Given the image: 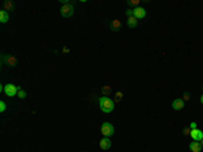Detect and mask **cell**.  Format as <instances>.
<instances>
[{
	"mask_svg": "<svg viewBox=\"0 0 203 152\" xmlns=\"http://www.w3.org/2000/svg\"><path fill=\"white\" fill-rule=\"evenodd\" d=\"M99 106L103 113H111L112 110L115 109V103L112 99H110L108 97H102L99 99Z\"/></svg>",
	"mask_w": 203,
	"mask_h": 152,
	"instance_id": "obj_1",
	"label": "cell"
},
{
	"mask_svg": "<svg viewBox=\"0 0 203 152\" xmlns=\"http://www.w3.org/2000/svg\"><path fill=\"white\" fill-rule=\"evenodd\" d=\"M75 12V7L72 3H68V4H62V7L60 8V14H61L64 18H71Z\"/></svg>",
	"mask_w": 203,
	"mask_h": 152,
	"instance_id": "obj_2",
	"label": "cell"
},
{
	"mask_svg": "<svg viewBox=\"0 0 203 152\" xmlns=\"http://www.w3.org/2000/svg\"><path fill=\"white\" fill-rule=\"evenodd\" d=\"M100 131H102V133H103L104 137H110V136L114 135L115 128H114V125H112V124H110V122H103V124H102Z\"/></svg>",
	"mask_w": 203,
	"mask_h": 152,
	"instance_id": "obj_3",
	"label": "cell"
},
{
	"mask_svg": "<svg viewBox=\"0 0 203 152\" xmlns=\"http://www.w3.org/2000/svg\"><path fill=\"white\" fill-rule=\"evenodd\" d=\"M1 60H3V64L7 65V67L14 68V67H17V65H18L17 57H14V56H11V55H3Z\"/></svg>",
	"mask_w": 203,
	"mask_h": 152,
	"instance_id": "obj_4",
	"label": "cell"
},
{
	"mask_svg": "<svg viewBox=\"0 0 203 152\" xmlns=\"http://www.w3.org/2000/svg\"><path fill=\"white\" fill-rule=\"evenodd\" d=\"M18 91H19V87H17V86L10 84V83L4 86V94L7 97H15V95H18Z\"/></svg>",
	"mask_w": 203,
	"mask_h": 152,
	"instance_id": "obj_5",
	"label": "cell"
},
{
	"mask_svg": "<svg viewBox=\"0 0 203 152\" xmlns=\"http://www.w3.org/2000/svg\"><path fill=\"white\" fill-rule=\"evenodd\" d=\"M190 136L192 137V140L194 141H202L203 140V132L200 131V129H191V133H190Z\"/></svg>",
	"mask_w": 203,
	"mask_h": 152,
	"instance_id": "obj_6",
	"label": "cell"
},
{
	"mask_svg": "<svg viewBox=\"0 0 203 152\" xmlns=\"http://www.w3.org/2000/svg\"><path fill=\"white\" fill-rule=\"evenodd\" d=\"M133 17L137 18V19H142V18L146 17V10L142 8V7H136L133 10Z\"/></svg>",
	"mask_w": 203,
	"mask_h": 152,
	"instance_id": "obj_7",
	"label": "cell"
},
{
	"mask_svg": "<svg viewBox=\"0 0 203 152\" xmlns=\"http://www.w3.org/2000/svg\"><path fill=\"white\" fill-rule=\"evenodd\" d=\"M100 148L103 149V151H107L111 148V140L108 139V137H103V139L100 140Z\"/></svg>",
	"mask_w": 203,
	"mask_h": 152,
	"instance_id": "obj_8",
	"label": "cell"
},
{
	"mask_svg": "<svg viewBox=\"0 0 203 152\" xmlns=\"http://www.w3.org/2000/svg\"><path fill=\"white\" fill-rule=\"evenodd\" d=\"M172 109L175 110H182L184 109V101H183L182 98H178V99H175L172 102Z\"/></svg>",
	"mask_w": 203,
	"mask_h": 152,
	"instance_id": "obj_9",
	"label": "cell"
},
{
	"mask_svg": "<svg viewBox=\"0 0 203 152\" xmlns=\"http://www.w3.org/2000/svg\"><path fill=\"white\" fill-rule=\"evenodd\" d=\"M190 149L192 152H200L202 151V144H200V141H192L190 144Z\"/></svg>",
	"mask_w": 203,
	"mask_h": 152,
	"instance_id": "obj_10",
	"label": "cell"
},
{
	"mask_svg": "<svg viewBox=\"0 0 203 152\" xmlns=\"http://www.w3.org/2000/svg\"><path fill=\"white\" fill-rule=\"evenodd\" d=\"M8 21H10L8 12H7L6 10H1V11H0V22H1V23H7Z\"/></svg>",
	"mask_w": 203,
	"mask_h": 152,
	"instance_id": "obj_11",
	"label": "cell"
},
{
	"mask_svg": "<svg viewBox=\"0 0 203 152\" xmlns=\"http://www.w3.org/2000/svg\"><path fill=\"white\" fill-rule=\"evenodd\" d=\"M137 25H138V19H137V18H134V17L127 18V26L130 27V29H134Z\"/></svg>",
	"mask_w": 203,
	"mask_h": 152,
	"instance_id": "obj_12",
	"label": "cell"
},
{
	"mask_svg": "<svg viewBox=\"0 0 203 152\" xmlns=\"http://www.w3.org/2000/svg\"><path fill=\"white\" fill-rule=\"evenodd\" d=\"M3 7H4V10L6 11H7V12H8V11H12L14 10V3L12 1H4V3H3Z\"/></svg>",
	"mask_w": 203,
	"mask_h": 152,
	"instance_id": "obj_13",
	"label": "cell"
},
{
	"mask_svg": "<svg viewBox=\"0 0 203 152\" xmlns=\"http://www.w3.org/2000/svg\"><path fill=\"white\" fill-rule=\"evenodd\" d=\"M120 29V22L116 19V21H112L111 22V30L112 31H118Z\"/></svg>",
	"mask_w": 203,
	"mask_h": 152,
	"instance_id": "obj_14",
	"label": "cell"
},
{
	"mask_svg": "<svg viewBox=\"0 0 203 152\" xmlns=\"http://www.w3.org/2000/svg\"><path fill=\"white\" fill-rule=\"evenodd\" d=\"M26 97H27L26 91H25V90H22L21 87H19V91H18V98H19V99H25Z\"/></svg>",
	"mask_w": 203,
	"mask_h": 152,
	"instance_id": "obj_15",
	"label": "cell"
},
{
	"mask_svg": "<svg viewBox=\"0 0 203 152\" xmlns=\"http://www.w3.org/2000/svg\"><path fill=\"white\" fill-rule=\"evenodd\" d=\"M102 93L104 94V97H108V95L111 94V88H110L108 86H104L103 88H102Z\"/></svg>",
	"mask_w": 203,
	"mask_h": 152,
	"instance_id": "obj_16",
	"label": "cell"
},
{
	"mask_svg": "<svg viewBox=\"0 0 203 152\" xmlns=\"http://www.w3.org/2000/svg\"><path fill=\"white\" fill-rule=\"evenodd\" d=\"M6 109H7V105H6L4 101H1V102H0V111H1V113H4Z\"/></svg>",
	"mask_w": 203,
	"mask_h": 152,
	"instance_id": "obj_17",
	"label": "cell"
},
{
	"mask_svg": "<svg viewBox=\"0 0 203 152\" xmlns=\"http://www.w3.org/2000/svg\"><path fill=\"white\" fill-rule=\"evenodd\" d=\"M126 15H127V18L133 17V10H131V8H127V10H126Z\"/></svg>",
	"mask_w": 203,
	"mask_h": 152,
	"instance_id": "obj_18",
	"label": "cell"
},
{
	"mask_svg": "<svg viewBox=\"0 0 203 152\" xmlns=\"http://www.w3.org/2000/svg\"><path fill=\"white\" fill-rule=\"evenodd\" d=\"M122 95H123V94L120 93V91L119 93H116V102H119L120 99H122Z\"/></svg>",
	"mask_w": 203,
	"mask_h": 152,
	"instance_id": "obj_19",
	"label": "cell"
},
{
	"mask_svg": "<svg viewBox=\"0 0 203 152\" xmlns=\"http://www.w3.org/2000/svg\"><path fill=\"white\" fill-rule=\"evenodd\" d=\"M183 133H184V136H188V135H190V133H191V129H190V128H186Z\"/></svg>",
	"mask_w": 203,
	"mask_h": 152,
	"instance_id": "obj_20",
	"label": "cell"
},
{
	"mask_svg": "<svg viewBox=\"0 0 203 152\" xmlns=\"http://www.w3.org/2000/svg\"><path fill=\"white\" fill-rule=\"evenodd\" d=\"M190 97H191L190 93H186V94H184V98H183V101H188V99H190Z\"/></svg>",
	"mask_w": 203,
	"mask_h": 152,
	"instance_id": "obj_21",
	"label": "cell"
},
{
	"mask_svg": "<svg viewBox=\"0 0 203 152\" xmlns=\"http://www.w3.org/2000/svg\"><path fill=\"white\" fill-rule=\"evenodd\" d=\"M190 129H196V122H191L190 124Z\"/></svg>",
	"mask_w": 203,
	"mask_h": 152,
	"instance_id": "obj_22",
	"label": "cell"
},
{
	"mask_svg": "<svg viewBox=\"0 0 203 152\" xmlns=\"http://www.w3.org/2000/svg\"><path fill=\"white\" fill-rule=\"evenodd\" d=\"M200 103L203 105V94H202V97H200Z\"/></svg>",
	"mask_w": 203,
	"mask_h": 152,
	"instance_id": "obj_23",
	"label": "cell"
},
{
	"mask_svg": "<svg viewBox=\"0 0 203 152\" xmlns=\"http://www.w3.org/2000/svg\"><path fill=\"white\" fill-rule=\"evenodd\" d=\"M200 144H202V147H203V140H202V141H200Z\"/></svg>",
	"mask_w": 203,
	"mask_h": 152,
	"instance_id": "obj_24",
	"label": "cell"
}]
</instances>
